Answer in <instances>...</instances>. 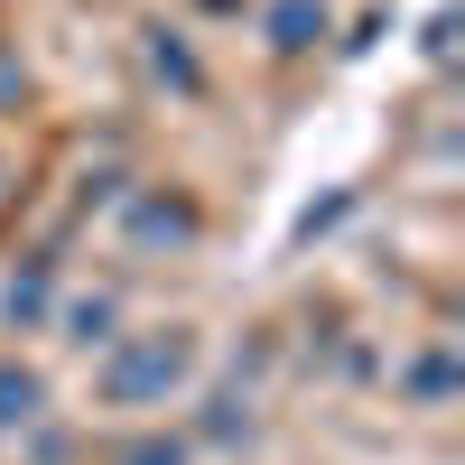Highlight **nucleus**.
Instances as JSON below:
<instances>
[{
    "mask_svg": "<svg viewBox=\"0 0 465 465\" xmlns=\"http://www.w3.org/2000/svg\"><path fill=\"white\" fill-rule=\"evenodd\" d=\"M186 372V335H159V344H140L131 363H112L103 381H112V401H131V391H149V381H177Z\"/></svg>",
    "mask_w": 465,
    "mask_h": 465,
    "instance_id": "f257e3e1",
    "label": "nucleus"
},
{
    "mask_svg": "<svg viewBox=\"0 0 465 465\" xmlns=\"http://www.w3.org/2000/svg\"><path fill=\"white\" fill-rule=\"evenodd\" d=\"M28 401H37V381H28V372H0V429L28 419Z\"/></svg>",
    "mask_w": 465,
    "mask_h": 465,
    "instance_id": "f03ea898",
    "label": "nucleus"
}]
</instances>
